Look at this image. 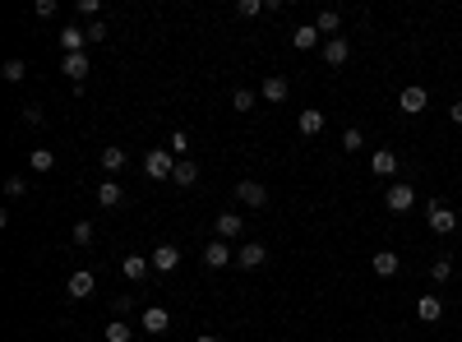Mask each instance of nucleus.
<instances>
[{"instance_id":"1","label":"nucleus","mask_w":462,"mask_h":342,"mask_svg":"<svg viewBox=\"0 0 462 342\" xmlns=\"http://www.w3.org/2000/svg\"><path fill=\"white\" fill-rule=\"evenodd\" d=\"M144 171H149L153 181H171V171H176V158H171V149H153L149 158H144Z\"/></svg>"},{"instance_id":"2","label":"nucleus","mask_w":462,"mask_h":342,"mask_svg":"<svg viewBox=\"0 0 462 342\" xmlns=\"http://www.w3.org/2000/svg\"><path fill=\"white\" fill-rule=\"evenodd\" d=\"M426 222H430V231H435V236H448V231H458V213L444 208V203H430Z\"/></svg>"},{"instance_id":"3","label":"nucleus","mask_w":462,"mask_h":342,"mask_svg":"<svg viewBox=\"0 0 462 342\" xmlns=\"http://www.w3.org/2000/svg\"><path fill=\"white\" fill-rule=\"evenodd\" d=\"M236 203H245V208H263V203H268V190H263L259 181H241L236 185Z\"/></svg>"},{"instance_id":"4","label":"nucleus","mask_w":462,"mask_h":342,"mask_svg":"<svg viewBox=\"0 0 462 342\" xmlns=\"http://www.w3.org/2000/svg\"><path fill=\"white\" fill-rule=\"evenodd\" d=\"M384 203L393 213H411V203H416V190H411V185H388L384 190Z\"/></svg>"},{"instance_id":"5","label":"nucleus","mask_w":462,"mask_h":342,"mask_svg":"<svg viewBox=\"0 0 462 342\" xmlns=\"http://www.w3.org/2000/svg\"><path fill=\"white\" fill-rule=\"evenodd\" d=\"M65 291H70V301H84V296H93V291H97V278L88 268H79V273H70Z\"/></svg>"},{"instance_id":"6","label":"nucleus","mask_w":462,"mask_h":342,"mask_svg":"<svg viewBox=\"0 0 462 342\" xmlns=\"http://www.w3.org/2000/svg\"><path fill=\"white\" fill-rule=\"evenodd\" d=\"M426 102H430V93H426V88H421V84H411V88H402V93H398V106H402V111H407V116L426 111Z\"/></svg>"},{"instance_id":"7","label":"nucleus","mask_w":462,"mask_h":342,"mask_svg":"<svg viewBox=\"0 0 462 342\" xmlns=\"http://www.w3.org/2000/svg\"><path fill=\"white\" fill-rule=\"evenodd\" d=\"M149 259H153V273H176L181 268V250L176 246H157Z\"/></svg>"},{"instance_id":"8","label":"nucleus","mask_w":462,"mask_h":342,"mask_svg":"<svg viewBox=\"0 0 462 342\" xmlns=\"http://www.w3.org/2000/svg\"><path fill=\"white\" fill-rule=\"evenodd\" d=\"M263 259H268V250H263V246H259V241H245V246H241V250H236V263H241V268H245V273H250V268H259V263H263Z\"/></svg>"},{"instance_id":"9","label":"nucleus","mask_w":462,"mask_h":342,"mask_svg":"<svg viewBox=\"0 0 462 342\" xmlns=\"http://www.w3.org/2000/svg\"><path fill=\"white\" fill-rule=\"evenodd\" d=\"M204 263H209V268H227V263H236V255H231L227 241H209V250H204Z\"/></svg>"},{"instance_id":"10","label":"nucleus","mask_w":462,"mask_h":342,"mask_svg":"<svg viewBox=\"0 0 462 342\" xmlns=\"http://www.w3.org/2000/svg\"><path fill=\"white\" fill-rule=\"evenodd\" d=\"M121 273H125L130 282H144V278L153 273V259H144V255H125V259H121Z\"/></svg>"},{"instance_id":"11","label":"nucleus","mask_w":462,"mask_h":342,"mask_svg":"<svg viewBox=\"0 0 462 342\" xmlns=\"http://www.w3.org/2000/svg\"><path fill=\"white\" fill-rule=\"evenodd\" d=\"M323 61L328 65H347L351 61V42L347 37H328V42H323Z\"/></svg>"},{"instance_id":"12","label":"nucleus","mask_w":462,"mask_h":342,"mask_svg":"<svg viewBox=\"0 0 462 342\" xmlns=\"http://www.w3.org/2000/svg\"><path fill=\"white\" fill-rule=\"evenodd\" d=\"M416 319L421 324H439V319H444V301L439 296H421L416 301Z\"/></svg>"},{"instance_id":"13","label":"nucleus","mask_w":462,"mask_h":342,"mask_svg":"<svg viewBox=\"0 0 462 342\" xmlns=\"http://www.w3.org/2000/svg\"><path fill=\"white\" fill-rule=\"evenodd\" d=\"M144 333H166V328H171V315H166L162 306H153V310H144Z\"/></svg>"},{"instance_id":"14","label":"nucleus","mask_w":462,"mask_h":342,"mask_svg":"<svg viewBox=\"0 0 462 342\" xmlns=\"http://www.w3.org/2000/svg\"><path fill=\"white\" fill-rule=\"evenodd\" d=\"M319 42H323V37H319V28H314V24H301L296 33H291V46H296V51H314Z\"/></svg>"},{"instance_id":"15","label":"nucleus","mask_w":462,"mask_h":342,"mask_svg":"<svg viewBox=\"0 0 462 342\" xmlns=\"http://www.w3.org/2000/svg\"><path fill=\"white\" fill-rule=\"evenodd\" d=\"M61 70H65V74H70V79L79 84V79H84V74H88V70H93V65H88V51H74V56H61Z\"/></svg>"},{"instance_id":"16","label":"nucleus","mask_w":462,"mask_h":342,"mask_svg":"<svg viewBox=\"0 0 462 342\" xmlns=\"http://www.w3.org/2000/svg\"><path fill=\"white\" fill-rule=\"evenodd\" d=\"M97 203H102V208H121V203H125V190L116 181H102V185H97Z\"/></svg>"},{"instance_id":"17","label":"nucleus","mask_w":462,"mask_h":342,"mask_svg":"<svg viewBox=\"0 0 462 342\" xmlns=\"http://www.w3.org/2000/svg\"><path fill=\"white\" fill-rule=\"evenodd\" d=\"M84 46H88V33H84V28H70V24H65V33H61V51L74 56V51H84Z\"/></svg>"},{"instance_id":"18","label":"nucleus","mask_w":462,"mask_h":342,"mask_svg":"<svg viewBox=\"0 0 462 342\" xmlns=\"http://www.w3.org/2000/svg\"><path fill=\"white\" fill-rule=\"evenodd\" d=\"M241 231H245L241 213H222V218H218V241H231V236H241Z\"/></svg>"},{"instance_id":"19","label":"nucleus","mask_w":462,"mask_h":342,"mask_svg":"<svg viewBox=\"0 0 462 342\" xmlns=\"http://www.w3.org/2000/svg\"><path fill=\"white\" fill-rule=\"evenodd\" d=\"M370 171H375V176H393V171H398V153H393V149H379L375 158H370Z\"/></svg>"},{"instance_id":"20","label":"nucleus","mask_w":462,"mask_h":342,"mask_svg":"<svg viewBox=\"0 0 462 342\" xmlns=\"http://www.w3.org/2000/svg\"><path fill=\"white\" fill-rule=\"evenodd\" d=\"M314 28H319V37H323V42H328V37H333V33H338V28H342V14H338V9H319V19H314Z\"/></svg>"},{"instance_id":"21","label":"nucleus","mask_w":462,"mask_h":342,"mask_svg":"<svg viewBox=\"0 0 462 342\" xmlns=\"http://www.w3.org/2000/svg\"><path fill=\"white\" fill-rule=\"evenodd\" d=\"M370 263H375V273H379V278H398V255H393V250H379V255L375 259H370Z\"/></svg>"},{"instance_id":"22","label":"nucleus","mask_w":462,"mask_h":342,"mask_svg":"<svg viewBox=\"0 0 462 342\" xmlns=\"http://www.w3.org/2000/svg\"><path fill=\"white\" fill-rule=\"evenodd\" d=\"M287 93H291V84L282 79V74H273V79H263V97H268V102H287Z\"/></svg>"},{"instance_id":"23","label":"nucleus","mask_w":462,"mask_h":342,"mask_svg":"<svg viewBox=\"0 0 462 342\" xmlns=\"http://www.w3.org/2000/svg\"><path fill=\"white\" fill-rule=\"evenodd\" d=\"M28 167H33L37 176H46V171L56 167V153L51 149H33V153H28Z\"/></svg>"},{"instance_id":"24","label":"nucleus","mask_w":462,"mask_h":342,"mask_svg":"<svg viewBox=\"0 0 462 342\" xmlns=\"http://www.w3.org/2000/svg\"><path fill=\"white\" fill-rule=\"evenodd\" d=\"M194 181H199V167H194V162H176V171H171V185H181V190H185V185H194Z\"/></svg>"},{"instance_id":"25","label":"nucleus","mask_w":462,"mask_h":342,"mask_svg":"<svg viewBox=\"0 0 462 342\" xmlns=\"http://www.w3.org/2000/svg\"><path fill=\"white\" fill-rule=\"evenodd\" d=\"M301 134H323V111H319V106L301 111Z\"/></svg>"},{"instance_id":"26","label":"nucleus","mask_w":462,"mask_h":342,"mask_svg":"<svg viewBox=\"0 0 462 342\" xmlns=\"http://www.w3.org/2000/svg\"><path fill=\"white\" fill-rule=\"evenodd\" d=\"M24 74H28V65L19 61V56H9V61L0 65V79H5V84H19V79H24Z\"/></svg>"},{"instance_id":"27","label":"nucleus","mask_w":462,"mask_h":342,"mask_svg":"<svg viewBox=\"0 0 462 342\" xmlns=\"http://www.w3.org/2000/svg\"><path fill=\"white\" fill-rule=\"evenodd\" d=\"M106 342H134V328L125 324V319H111V324H106Z\"/></svg>"},{"instance_id":"28","label":"nucleus","mask_w":462,"mask_h":342,"mask_svg":"<svg viewBox=\"0 0 462 342\" xmlns=\"http://www.w3.org/2000/svg\"><path fill=\"white\" fill-rule=\"evenodd\" d=\"M121 167H125V149H102V171L116 176Z\"/></svg>"},{"instance_id":"29","label":"nucleus","mask_w":462,"mask_h":342,"mask_svg":"<svg viewBox=\"0 0 462 342\" xmlns=\"http://www.w3.org/2000/svg\"><path fill=\"white\" fill-rule=\"evenodd\" d=\"M430 278H435V287H444V282L453 278V259H435L430 263Z\"/></svg>"},{"instance_id":"30","label":"nucleus","mask_w":462,"mask_h":342,"mask_svg":"<svg viewBox=\"0 0 462 342\" xmlns=\"http://www.w3.org/2000/svg\"><path fill=\"white\" fill-rule=\"evenodd\" d=\"M166 149H171V158H176V162H181L185 153H190V134H185V130H176V134H171V144H166Z\"/></svg>"},{"instance_id":"31","label":"nucleus","mask_w":462,"mask_h":342,"mask_svg":"<svg viewBox=\"0 0 462 342\" xmlns=\"http://www.w3.org/2000/svg\"><path fill=\"white\" fill-rule=\"evenodd\" d=\"M231 106H236V111H254V88H236Z\"/></svg>"},{"instance_id":"32","label":"nucleus","mask_w":462,"mask_h":342,"mask_svg":"<svg viewBox=\"0 0 462 342\" xmlns=\"http://www.w3.org/2000/svg\"><path fill=\"white\" fill-rule=\"evenodd\" d=\"M236 14H241V19H254V14H263V0H236Z\"/></svg>"},{"instance_id":"33","label":"nucleus","mask_w":462,"mask_h":342,"mask_svg":"<svg viewBox=\"0 0 462 342\" xmlns=\"http://www.w3.org/2000/svg\"><path fill=\"white\" fill-rule=\"evenodd\" d=\"M5 194H9V199H24V194H28V181H24V176H9V181H5Z\"/></svg>"},{"instance_id":"34","label":"nucleus","mask_w":462,"mask_h":342,"mask_svg":"<svg viewBox=\"0 0 462 342\" xmlns=\"http://www.w3.org/2000/svg\"><path fill=\"white\" fill-rule=\"evenodd\" d=\"M74 246H93V222H74Z\"/></svg>"},{"instance_id":"35","label":"nucleus","mask_w":462,"mask_h":342,"mask_svg":"<svg viewBox=\"0 0 462 342\" xmlns=\"http://www.w3.org/2000/svg\"><path fill=\"white\" fill-rule=\"evenodd\" d=\"M342 149L347 153H361V130L351 125V130H342Z\"/></svg>"},{"instance_id":"36","label":"nucleus","mask_w":462,"mask_h":342,"mask_svg":"<svg viewBox=\"0 0 462 342\" xmlns=\"http://www.w3.org/2000/svg\"><path fill=\"white\" fill-rule=\"evenodd\" d=\"M79 14H84V19H93V24H97V14H102V5H97V0H79Z\"/></svg>"},{"instance_id":"37","label":"nucleus","mask_w":462,"mask_h":342,"mask_svg":"<svg viewBox=\"0 0 462 342\" xmlns=\"http://www.w3.org/2000/svg\"><path fill=\"white\" fill-rule=\"evenodd\" d=\"M84 33H88V42H102V37H106V24L97 19V24H88V28H84Z\"/></svg>"},{"instance_id":"38","label":"nucleus","mask_w":462,"mask_h":342,"mask_svg":"<svg viewBox=\"0 0 462 342\" xmlns=\"http://www.w3.org/2000/svg\"><path fill=\"white\" fill-rule=\"evenodd\" d=\"M134 310V296H116V319H125Z\"/></svg>"},{"instance_id":"39","label":"nucleus","mask_w":462,"mask_h":342,"mask_svg":"<svg viewBox=\"0 0 462 342\" xmlns=\"http://www.w3.org/2000/svg\"><path fill=\"white\" fill-rule=\"evenodd\" d=\"M33 9H37V19H51V14H56V0H37Z\"/></svg>"},{"instance_id":"40","label":"nucleus","mask_w":462,"mask_h":342,"mask_svg":"<svg viewBox=\"0 0 462 342\" xmlns=\"http://www.w3.org/2000/svg\"><path fill=\"white\" fill-rule=\"evenodd\" d=\"M24 125H42V106H24Z\"/></svg>"},{"instance_id":"41","label":"nucleus","mask_w":462,"mask_h":342,"mask_svg":"<svg viewBox=\"0 0 462 342\" xmlns=\"http://www.w3.org/2000/svg\"><path fill=\"white\" fill-rule=\"evenodd\" d=\"M448 121H453V125H462V102H453V106H448Z\"/></svg>"},{"instance_id":"42","label":"nucleus","mask_w":462,"mask_h":342,"mask_svg":"<svg viewBox=\"0 0 462 342\" xmlns=\"http://www.w3.org/2000/svg\"><path fill=\"white\" fill-rule=\"evenodd\" d=\"M194 342H222V338H218V333H199Z\"/></svg>"}]
</instances>
